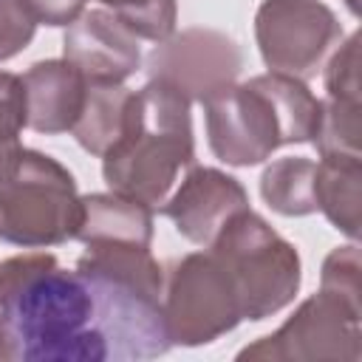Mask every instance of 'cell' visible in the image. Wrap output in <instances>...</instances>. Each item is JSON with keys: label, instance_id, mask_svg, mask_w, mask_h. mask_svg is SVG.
Listing matches in <instances>:
<instances>
[{"label": "cell", "instance_id": "1", "mask_svg": "<svg viewBox=\"0 0 362 362\" xmlns=\"http://www.w3.org/2000/svg\"><path fill=\"white\" fill-rule=\"evenodd\" d=\"M0 331L11 359H107L85 280L76 269H62L51 252H25L0 263Z\"/></svg>", "mask_w": 362, "mask_h": 362}, {"label": "cell", "instance_id": "2", "mask_svg": "<svg viewBox=\"0 0 362 362\" xmlns=\"http://www.w3.org/2000/svg\"><path fill=\"white\" fill-rule=\"evenodd\" d=\"M204 119L215 158L232 167H255L283 144L314 141L322 99L308 90L305 79L269 71L204 102Z\"/></svg>", "mask_w": 362, "mask_h": 362}, {"label": "cell", "instance_id": "3", "mask_svg": "<svg viewBox=\"0 0 362 362\" xmlns=\"http://www.w3.org/2000/svg\"><path fill=\"white\" fill-rule=\"evenodd\" d=\"M76 272L93 297V325L107 359H153L170 351L164 269L150 246H85Z\"/></svg>", "mask_w": 362, "mask_h": 362}, {"label": "cell", "instance_id": "4", "mask_svg": "<svg viewBox=\"0 0 362 362\" xmlns=\"http://www.w3.org/2000/svg\"><path fill=\"white\" fill-rule=\"evenodd\" d=\"M181 93L150 82L133 93L122 139L102 156V175L113 192L158 209L178 173L195 161L192 113Z\"/></svg>", "mask_w": 362, "mask_h": 362}, {"label": "cell", "instance_id": "5", "mask_svg": "<svg viewBox=\"0 0 362 362\" xmlns=\"http://www.w3.org/2000/svg\"><path fill=\"white\" fill-rule=\"evenodd\" d=\"M206 249L226 269L240 317L249 322L283 311L300 291L303 263L297 249L252 209L229 218Z\"/></svg>", "mask_w": 362, "mask_h": 362}, {"label": "cell", "instance_id": "6", "mask_svg": "<svg viewBox=\"0 0 362 362\" xmlns=\"http://www.w3.org/2000/svg\"><path fill=\"white\" fill-rule=\"evenodd\" d=\"M82 195L54 156L23 147L17 170L0 181V240L23 249H48L76 238Z\"/></svg>", "mask_w": 362, "mask_h": 362}, {"label": "cell", "instance_id": "7", "mask_svg": "<svg viewBox=\"0 0 362 362\" xmlns=\"http://www.w3.org/2000/svg\"><path fill=\"white\" fill-rule=\"evenodd\" d=\"M362 300L320 286L269 337L246 345L238 359L263 362H359L362 356Z\"/></svg>", "mask_w": 362, "mask_h": 362}, {"label": "cell", "instance_id": "8", "mask_svg": "<svg viewBox=\"0 0 362 362\" xmlns=\"http://www.w3.org/2000/svg\"><path fill=\"white\" fill-rule=\"evenodd\" d=\"M161 303L170 342L184 348L209 345L243 320L235 286L209 249L170 263Z\"/></svg>", "mask_w": 362, "mask_h": 362}, {"label": "cell", "instance_id": "9", "mask_svg": "<svg viewBox=\"0 0 362 362\" xmlns=\"http://www.w3.org/2000/svg\"><path fill=\"white\" fill-rule=\"evenodd\" d=\"M255 40L269 71L311 79L331 45L342 40V25L322 0H263Z\"/></svg>", "mask_w": 362, "mask_h": 362}, {"label": "cell", "instance_id": "10", "mask_svg": "<svg viewBox=\"0 0 362 362\" xmlns=\"http://www.w3.org/2000/svg\"><path fill=\"white\" fill-rule=\"evenodd\" d=\"M243 68L240 45L215 28H184L144 57L150 82H161L181 93L187 102H209L238 82Z\"/></svg>", "mask_w": 362, "mask_h": 362}, {"label": "cell", "instance_id": "11", "mask_svg": "<svg viewBox=\"0 0 362 362\" xmlns=\"http://www.w3.org/2000/svg\"><path fill=\"white\" fill-rule=\"evenodd\" d=\"M68 59L88 85H124L141 68L139 37L107 8L82 11L62 37Z\"/></svg>", "mask_w": 362, "mask_h": 362}, {"label": "cell", "instance_id": "12", "mask_svg": "<svg viewBox=\"0 0 362 362\" xmlns=\"http://www.w3.org/2000/svg\"><path fill=\"white\" fill-rule=\"evenodd\" d=\"M158 209L175 223L181 238L198 246H209L229 218L249 209V195L235 175L192 164L181 187Z\"/></svg>", "mask_w": 362, "mask_h": 362}, {"label": "cell", "instance_id": "13", "mask_svg": "<svg viewBox=\"0 0 362 362\" xmlns=\"http://www.w3.org/2000/svg\"><path fill=\"white\" fill-rule=\"evenodd\" d=\"M23 105L25 127L34 133L57 136L74 130L82 107L88 82L68 59L34 62L23 76Z\"/></svg>", "mask_w": 362, "mask_h": 362}, {"label": "cell", "instance_id": "14", "mask_svg": "<svg viewBox=\"0 0 362 362\" xmlns=\"http://www.w3.org/2000/svg\"><path fill=\"white\" fill-rule=\"evenodd\" d=\"M153 206L122 192L82 195V221L74 240L85 246H150Z\"/></svg>", "mask_w": 362, "mask_h": 362}, {"label": "cell", "instance_id": "15", "mask_svg": "<svg viewBox=\"0 0 362 362\" xmlns=\"http://www.w3.org/2000/svg\"><path fill=\"white\" fill-rule=\"evenodd\" d=\"M362 158L359 156H320L314 173L317 209L328 218L334 229L359 238V206H362Z\"/></svg>", "mask_w": 362, "mask_h": 362}, {"label": "cell", "instance_id": "16", "mask_svg": "<svg viewBox=\"0 0 362 362\" xmlns=\"http://www.w3.org/2000/svg\"><path fill=\"white\" fill-rule=\"evenodd\" d=\"M133 93L124 85H88L85 107L74 124V139L90 156H105L124 133Z\"/></svg>", "mask_w": 362, "mask_h": 362}, {"label": "cell", "instance_id": "17", "mask_svg": "<svg viewBox=\"0 0 362 362\" xmlns=\"http://www.w3.org/2000/svg\"><path fill=\"white\" fill-rule=\"evenodd\" d=\"M314 173H317V164L305 156L277 158L260 175V195L277 215H286V218L311 215L317 212Z\"/></svg>", "mask_w": 362, "mask_h": 362}, {"label": "cell", "instance_id": "18", "mask_svg": "<svg viewBox=\"0 0 362 362\" xmlns=\"http://www.w3.org/2000/svg\"><path fill=\"white\" fill-rule=\"evenodd\" d=\"M359 102H342V99H322V119L320 130L314 136V147L320 156H359Z\"/></svg>", "mask_w": 362, "mask_h": 362}, {"label": "cell", "instance_id": "19", "mask_svg": "<svg viewBox=\"0 0 362 362\" xmlns=\"http://www.w3.org/2000/svg\"><path fill=\"white\" fill-rule=\"evenodd\" d=\"M102 8L116 14L139 40L161 42L175 31L178 0H99Z\"/></svg>", "mask_w": 362, "mask_h": 362}, {"label": "cell", "instance_id": "20", "mask_svg": "<svg viewBox=\"0 0 362 362\" xmlns=\"http://www.w3.org/2000/svg\"><path fill=\"white\" fill-rule=\"evenodd\" d=\"M23 127H25L23 82L17 74L0 71V181H6L20 164Z\"/></svg>", "mask_w": 362, "mask_h": 362}, {"label": "cell", "instance_id": "21", "mask_svg": "<svg viewBox=\"0 0 362 362\" xmlns=\"http://www.w3.org/2000/svg\"><path fill=\"white\" fill-rule=\"evenodd\" d=\"M325 99L359 102V34L354 31L325 65Z\"/></svg>", "mask_w": 362, "mask_h": 362}, {"label": "cell", "instance_id": "22", "mask_svg": "<svg viewBox=\"0 0 362 362\" xmlns=\"http://www.w3.org/2000/svg\"><path fill=\"white\" fill-rule=\"evenodd\" d=\"M320 286L339 291L351 300H362V288H359V249L356 240L348 246H337L325 260H322V272H320Z\"/></svg>", "mask_w": 362, "mask_h": 362}, {"label": "cell", "instance_id": "23", "mask_svg": "<svg viewBox=\"0 0 362 362\" xmlns=\"http://www.w3.org/2000/svg\"><path fill=\"white\" fill-rule=\"evenodd\" d=\"M37 23L20 0H0V62L17 57L34 40Z\"/></svg>", "mask_w": 362, "mask_h": 362}, {"label": "cell", "instance_id": "24", "mask_svg": "<svg viewBox=\"0 0 362 362\" xmlns=\"http://www.w3.org/2000/svg\"><path fill=\"white\" fill-rule=\"evenodd\" d=\"M20 3L34 17V23H42L51 28L71 25L85 11V0H20Z\"/></svg>", "mask_w": 362, "mask_h": 362}, {"label": "cell", "instance_id": "25", "mask_svg": "<svg viewBox=\"0 0 362 362\" xmlns=\"http://www.w3.org/2000/svg\"><path fill=\"white\" fill-rule=\"evenodd\" d=\"M0 362H11V354H8V345L3 339V331H0Z\"/></svg>", "mask_w": 362, "mask_h": 362}, {"label": "cell", "instance_id": "26", "mask_svg": "<svg viewBox=\"0 0 362 362\" xmlns=\"http://www.w3.org/2000/svg\"><path fill=\"white\" fill-rule=\"evenodd\" d=\"M345 6H348V11H351L354 17H359V0H345Z\"/></svg>", "mask_w": 362, "mask_h": 362}]
</instances>
